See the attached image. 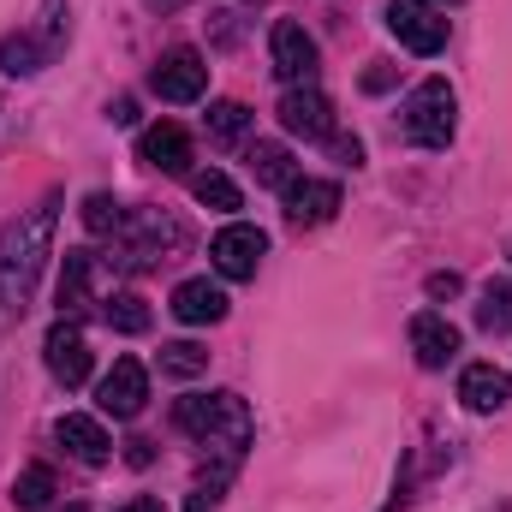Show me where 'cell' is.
<instances>
[{
    "instance_id": "obj_1",
    "label": "cell",
    "mask_w": 512,
    "mask_h": 512,
    "mask_svg": "<svg viewBox=\"0 0 512 512\" xmlns=\"http://www.w3.org/2000/svg\"><path fill=\"white\" fill-rule=\"evenodd\" d=\"M48 256H54V203H36L30 215L6 221L0 233V310L6 316H24Z\"/></svg>"
},
{
    "instance_id": "obj_2",
    "label": "cell",
    "mask_w": 512,
    "mask_h": 512,
    "mask_svg": "<svg viewBox=\"0 0 512 512\" xmlns=\"http://www.w3.org/2000/svg\"><path fill=\"white\" fill-rule=\"evenodd\" d=\"M173 423H179L191 441H203V447H215V453H227V459H239L245 441H251V411H245L239 393H185V399L173 405Z\"/></svg>"
},
{
    "instance_id": "obj_3",
    "label": "cell",
    "mask_w": 512,
    "mask_h": 512,
    "mask_svg": "<svg viewBox=\"0 0 512 512\" xmlns=\"http://www.w3.org/2000/svg\"><path fill=\"white\" fill-rule=\"evenodd\" d=\"M453 114H459L453 84H447V78H423V84L405 96L399 126H405V137H411L417 149H447V143H453V126H459Z\"/></svg>"
},
{
    "instance_id": "obj_4",
    "label": "cell",
    "mask_w": 512,
    "mask_h": 512,
    "mask_svg": "<svg viewBox=\"0 0 512 512\" xmlns=\"http://www.w3.org/2000/svg\"><path fill=\"white\" fill-rule=\"evenodd\" d=\"M120 233H126L120 268H131V274H143V268H155V262H173V251H185V227H179L173 215H161V209H143L137 221L120 227Z\"/></svg>"
},
{
    "instance_id": "obj_5",
    "label": "cell",
    "mask_w": 512,
    "mask_h": 512,
    "mask_svg": "<svg viewBox=\"0 0 512 512\" xmlns=\"http://www.w3.org/2000/svg\"><path fill=\"white\" fill-rule=\"evenodd\" d=\"M387 30L411 54H441L447 48V18L435 0H387Z\"/></svg>"
},
{
    "instance_id": "obj_6",
    "label": "cell",
    "mask_w": 512,
    "mask_h": 512,
    "mask_svg": "<svg viewBox=\"0 0 512 512\" xmlns=\"http://www.w3.org/2000/svg\"><path fill=\"white\" fill-rule=\"evenodd\" d=\"M149 90H155L161 102H197V96L209 90V60H203L197 48H167V54L155 60V72H149Z\"/></svg>"
},
{
    "instance_id": "obj_7",
    "label": "cell",
    "mask_w": 512,
    "mask_h": 512,
    "mask_svg": "<svg viewBox=\"0 0 512 512\" xmlns=\"http://www.w3.org/2000/svg\"><path fill=\"white\" fill-rule=\"evenodd\" d=\"M268 60H274V78H280L286 90H298V84L316 78V36H310L304 24L280 18L274 36H268Z\"/></svg>"
},
{
    "instance_id": "obj_8",
    "label": "cell",
    "mask_w": 512,
    "mask_h": 512,
    "mask_svg": "<svg viewBox=\"0 0 512 512\" xmlns=\"http://www.w3.org/2000/svg\"><path fill=\"white\" fill-rule=\"evenodd\" d=\"M262 256H268V239H262V227H245V221H233L209 239V262L221 280H251Z\"/></svg>"
},
{
    "instance_id": "obj_9",
    "label": "cell",
    "mask_w": 512,
    "mask_h": 512,
    "mask_svg": "<svg viewBox=\"0 0 512 512\" xmlns=\"http://www.w3.org/2000/svg\"><path fill=\"white\" fill-rule=\"evenodd\" d=\"M42 358H48V376L60 387H84L90 382V346H84V328L78 322H54L48 340H42Z\"/></svg>"
},
{
    "instance_id": "obj_10",
    "label": "cell",
    "mask_w": 512,
    "mask_h": 512,
    "mask_svg": "<svg viewBox=\"0 0 512 512\" xmlns=\"http://www.w3.org/2000/svg\"><path fill=\"white\" fill-rule=\"evenodd\" d=\"M274 114H280V126L292 131V137H310V143L334 137V102H328L316 84H298V90H286Z\"/></svg>"
},
{
    "instance_id": "obj_11",
    "label": "cell",
    "mask_w": 512,
    "mask_h": 512,
    "mask_svg": "<svg viewBox=\"0 0 512 512\" xmlns=\"http://www.w3.org/2000/svg\"><path fill=\"white\" fill-rule=\"evenodd\" d=\"M96 399H102V411L108 417H137L143 411V399H149V376H143V364L137 358H114V370L102 376V387H96Z\"/></svg>"
},
{
    "instance_id": "obj_12",
    "label": "cell",
    "mask_w": 512,
    "mask_h": 512,
    "mask_svg": "<svg viewBox=\"0 0 512 512\" xmlns=\"http://www.w3.org/2000/svg\"><path fill=\"white\" fill-rule=\"evenodd\" d=\"M334 209H340L334 179H292L286 185V221L292 227H322V221H334Z\"/></svg>"
},
{
    "instance_id": "obj_13",
    "label": "cell",
    "mask_w": 512,
    "mask_h": 512,
    "mask_svg": "<svg viewBox=\"0 0 512 512\" xmlns=\"http://www.w3.org/2000/svg\"><path fill=\"white\" fill-rule=\"evenodd\" d=\"M411 352H417L423 370H447V364L459 358V328H453L447 316L423 310V316H411Z\"/></svg>"
},
{
    "instance_id": "obj_14",
    "label": "cell",
    "mask_w": 512,
    "mask_h": 512,
    "mask_svg": "<svg viewBox=\"0 0 512 512\" xmlns=\"http://www.w3.org/2000/svg\"><path fill=\"white\" fill-rule=\"evenodd\" d=\"M54 441H60L78 465H108V453H114L108 429H102L96 417H84V411H66V417L54 423Z\"/></svg>"
},
{
    "instance_id": "obj_15",
    "label": "cell",
    "mask_w": 512,
    "mask_h": 512,
    "mask_svg": "<svg viewBox=\"0 0 512 512\" xmlns=\"http://www.w3.org/2000/svg\"><path fill=\"white\" fill-rule=\"evenodd\" d=\"M96 274H102V256L96 251H66V268H60V316H66V322H78V316L90 310Z\"/></svg>"
},
{
    "instance_id": "obj_16",
    "label": "cell",
    "mask_w": 512,
    "mask_h": 512,
    "mask_svg": "<svg viewBox=\"0 0 512 512\" xmlns=\"http://www.w3.org/2000/svg\"><path fill=\"white\" fill-rule=\"evenodd\" d=\"M137 155H143L149 167H161V173H191V131L173 126V120H161V126H149L137 137Z\"/></svg>"
},
{
    "instance_id": "obj_17",
    "label": "cell",
    "mask_w": 512,
    "mask_h": 512,
    "mask_svg": "<svg viewBox=\"0 0 512 512\" xmlns=\"http://www.w3.org/2000/svg\"><path fill=\"white\" fill-rule=\"evenodd\" d=\"M459 399H465V411L489 417V411H501V405L512 399V376L495 370V364H471V370L459 376Z\"/></svg>"
},
{
    "instance_id": "obj_18",
    "label": "cell",
    "mask_w": 512,
    "mask_h": 512,
    "mask_svg": "<svg viewBox=\"0 0 512 512\" xmlns=\"http://www.w3.org/2000/svg\"><path fill=\"white\" fill-rule=\"evenodd\" d=\"M173 316H179L185 328H203V322H221V316H227V292H221L215 280H185V286L173 292Z\"/></svg>"
},
{
    "instance_id": "obj_19",
    "label": "cell",
    "mask_w": 512,
    "mask_h": 512,
    "mask_svg": "<svg viewBox=\"0 0 512 512\" xmlns=\"http://www.w3.org/2000/svg\"><path fill=\"white\" fill-rule=\"evenodd\" d=\"M54 60V42L48 36H36V30H24V36H6L0 42V72H12V78H30V72H42Z\"/></svg>"
},
{
    "instance_id": "obj_20",
    "label": "cell",
    "mask_w": 512,
    "mask_h": 512,
    "mask_svg": "<svg viewBox=\"0 0 512 512\" xmlns=\"http://www.w3.org/2000/svg\"><path fill=\"white\" fill-rule=\"evenodd\" d=\"M48 501H54V471H48V465H24V471L12 477V507L42 512Z\"/></svg>"
},
{
    "instance_id": "obj_21",
    "label": "cell",
    "mask_w": 512,
    "mask_h": 512,
    "mask_svg": "<svg viewBox=\"0 0 512 512\" xmlns=\"http://www.w3.org/2000/svg\"><path fill=\"white\" fill-rule=\"evenodd\" d=\"M477 328L483 334H512V280L483 286V304H477Z\"/></svg>"
},
{
    "instance_id": "obj_22",
    "label": "cell",
    "mask_w": 512,
    "mask_h": 512,
    "mask_svg": "<svg viewBox=\"0 0 512 512\" xmlns=\"http://www.w3.org/2000/svg\"><path fill=\"white\" fill-rule=\"evenodd\" d=\"M251 173H256V185H292L298 173H292V155H286V143H256L251 149Z\"/></svg>"
},
{
    "instance_id": "obj_23",
    "label": "cell",
    "mask_w": 512,
    "mask_h": 512,
    "mask_svg": "<svg viewBox=\"0 0 512 512\" xmlns=\"http://www.w3.org/2000/svg\"><path fill=\"white\" fill-rule=\"evenodd\" d=\"M191 197H197L203 209H221V215L245 203V197H239V185H233L227 173H215V167H209V173H191Z\"/></svg>"
},
{
    "instance_id": "obj_24",
    "label": "cell",
    "mask_w": 512,
    "mask_h": 512,
    "mask_svg": "<svg viewBox=\"0 0 512 512\" xmlns=\"http://www.w3.org/2000/svg\"><path fill=\"white\" fill-rule=\"evenodd\" d=\"M161 370L179 376V382H191V376L209 370V352H203L197 340H173V346H161Z\"/></svg>"
},
{
    "instance_id": "obj_25",
    "label": "cell",
    "mask_w": 512,
    "mask_h": 512,
    "mask_svg": "<svg viewBox=\"0 0 512 512\" xmlns=\"http://www.w3.org/2000/svg\"><path fill=\"white\" fill-rule=\"evenodd\" d=\"M102 316H108V328H120V334H143V328H149V304H143L137 292H114V298L102 304Z\"/></svg>"
},
{
    "instance_id": "obj_26",
    "label": "cell",
    "mask_w": 512,
    "mask_h": 512,
    "mask_svg": "<svg viewBox=\"0 0 512 512\" xmlns=\"http://www.w3.org/2000/svg\"><path fill=\"white\" fill-rule=\"evenodd\" d=\"M245 131H251V108L245 102H215L209 108V137L215 143H239Z\"/></svg>"
},
{
    "instance_id": "obj_27",
    "label": "cell",
    "mask_w": 512,
    "mask_h": 512,
    "mask_svg": "<svg viewBox=\"0 0 512 512\" xmlns=\"http://www.w3.org/2000/svg\"><path fill=\"white\" fill-rule=\"evenodd\" d=\"M84 227H90V233H120V227H126V209H120V197H108V191H90V197H84Z\"/></svg>"
},
{
    "instance_id": "obj_28",
    "label": "cell",
    "mask_w": 512,
    "mask_h": 512,
    "mask_svg": "<svg viewBox=\"0 0 512 512\" xmlns=\"http://www.w3.org/2000/svg\"><path fill=\"white\" fill-rule=\"evenodd\" d=\"M185 512H221V483H215V489H197V495L185 501Z\"/></svg>"
},
{
    "instance_id": "obj_29",
    "label": "cell",
    "mask_w": 512,
    "mask_h": 512,
    "mask_svg": "<svg viewBox=\"0 0 512 512\" xmlns=\"http://www.w3.org/2000/svg\"><path fill=\"white\" fill-rule=\"evenodd\" d=\"M393 84V66L387 60H370V72H364V90H387Z\"/></svg>"
},
{
    "instance_id": "obj_30",
    "label": "cell",
    "mask_w": 512,
    "mask_h": 512,
    "mask_svg": "<svg viewBox=\"0 0 512 512\" xmlns=\"http://www.w3.org/2000/svg\"><path fill=\"white\" fill-rule=\"evenodd\" d=\"M459 292V274H429V298H453Z\"/></svg>"
},
{
    "instance_id": "obj_31",
    "label": "cell",
    "mask_w": 512,
    "mask_h": 512,
    "mask_svg": "<svg viewBox=\"0 0 512 512\" xmlns=\"http://www.w3.org/2000/svg\"><path fill=\"white\" fill-rule=\"evenodd\" d=\"M108 120H114V126H131V120H137V102H131V96H120V102L108 108Z\"/></svg>"
},
{
    "instance_id": "obj_32",
    "label": "cell",
    "mask_w": 512,
    "mask_h": 512,
    "mask_svg": "<svg viewBox=\"0 0 512 512\" xmlns=\"http://www.w3.org/2000/svg\"><path fill=\"white\" fill-rule=\"evenodd\" d=\"M131 465H149V459H155V441H143V435H137V441H131V453H126Z\"/></svg>"
},
{
    "instance_id": "obj_33",
    "label": "cell",
    "mask_w": 512,
    "mask_h": 512,
    "mask_svg": "<svg viewBox=\"0 0 512 512\" xmlns=\"http://www.w3.org/2000/svg\"><path fill=\"white\" fill-rule=\"evenodd\" d=\"M340 161H352V167H358V161H364V143H358V137H340Z\"/></svg>"
},
{
    "instance_id": "obj_34",
    "label": "cell",
    "mask_w": 512,
    "mask_h": 512,
    "mask_svg": "<svg viewBox=\"0 0 512 512\" xmlns=\"http://www.w3.org/2000/svg\"><path fill=\"white\" fill-rule=\"evenodd\" d=\"M120 512H167V507H161V501H149V495H137V501H126Z\"/></svg>"
},
{
    "instance_id": "obj_35",
    "label": "cell",
    "mask_w": 512,
    "mask_h": 512,
    "mask_svg": "<svg viewBox=\"0 0 512 512\" xmlns=\"http://www.w3.org/2000/svg\"><path fill=\"white\" fill-rule=\"evenodd\" d=\"M149 6H161V12H173V6H185V0H149Z\"/></svg>"
},
{
    "instance_id": "obj_36",
    "label": "cell",
    "mask_w": 512,
    "mask_h": 512,
    "mask_svg": "<svg viewBox=\"0 0 512 512\" xmlns=\"http://www.w3.org/2000/svg\"><path fill=\"white\" fill-rule=\"evenodd\" d=\"M60 512H84V507H60Z\"/></svg>"
}]
</instances>
